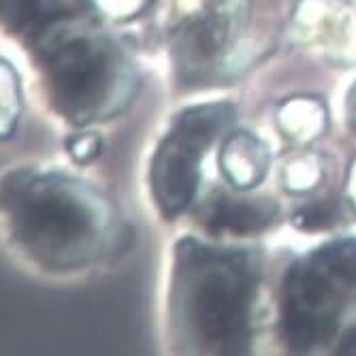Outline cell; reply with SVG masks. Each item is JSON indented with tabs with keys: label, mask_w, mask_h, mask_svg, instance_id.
Here are the masks:
<instances>
[{
	"label": "cell",
	"mask_w": 356,
	"mask_h": 356,
	"mask_svg": "<svg viewBox=\"0 0 356 356\" xmlns=\"http://www.w3.org/2000/svg\"><path fill=\"white\" fill-rule=\"evenodd\" d=\"M252 286V271L239 254L216 252L192 239L177 248V312L201 350L216 354L245 350Z\"/></svg>",
	"instance_id": "6da1fadb"
},
{
	"label": "cell",
	"mask_w": 356,
	"mask_h": 356,
	"mask_svg": "<svg viewBox=\"0 0 356 356\" xmlns=\"http://www.w3.org/2000/svg\"><path fill=\"white\" fill-rule=\"evenodd\" d=\"M356 303V241H335L295 263L284 280L282 329L288 346L307 352L333 337Z\"/></svg>",
	"instance_id": "7a4b0ae2"
},
{
	"label": "cell",
	"mask_w": 356,
	"mask_h": 356,
	"mask_svg": "<svg viewBox=\"0 0 356 356\" xmlns=\"http://www.w3.org/2000/svg\"><path fill=\"white\" fill-rule=\"evenodd\" d=\"M231 115L226 105L194 107L179 115L169 137L160 143L152 165V190L167 218H175L190 205L199 186L201 156Z\"/></svg>",
	"instance_id": "3957f363"
},
{
	"label": "cell",
	"mask_w": 356,
	"mask_h": 356,
	"mask_svg": "<svg viewBox=\"0 0 356 356\" xmlns=\"http://www.w3.org/2000/svg\"><path fill=\"white\" fill-rule=\"evenodd\" d=\"M17 226L32 252L43 258H67L90 235L92 222L73 194L51 184H39L24 188Z\"/></svg>",
	"instance_id": "277c9868"
},
{
	"label": "cell",
	"mask_w": 356,
	"mask_h": 356,
	"mask_svg": "<svg viewBox=\"0 0 356 356\" xmlns=\"http://www.w3.org/2000/svg\"><path fill=\"white\" fill-rule=\"evenodd\" d=\"M51 77L58 105L67 115L86 120L105 99L109 58L92 41H73L54 58Z\"/></svg>",
	"instance_id": "5b68a950"
},
{
	"label": "cell",
	"mask_w": 356,
	"mask_h": 356,
	"mask_svg": "<svg viewBox=\"0 0 356 356\" xmlns=\"http://www.w3.org/2000/svg\"><path fill=\"white\" fill-rule=\"evenodd\" d=\"M273 203L269 201H243L231 197H218L207 216V229L213 235L235 233L248 235L265 229L273 220Z\"/></svg>",
	"instance_id": "8992f818"
},
{
	"label": "cell",
	"mask_w": 356,
	"mask_h": 356,
	"mask_svg": "<svg viewBox=\"0 0 356 356\" xmlns=\"http://www.w3.org/2000/svg\"><path fill=\"white\" fill-rule=\"evenodd\" d=\"M222 167L235 186L250 188L265 175L267 169V152L252 137L239 135L233 137L224 147Z\"/></svg>",
	"instance_id": "52a82bcc"
},
{
	"label": "cell",
	"mask_w": 356,
	"mask_h": 356,
	"mask_svg": "<svg viewBox=\"0 0 356 356\" xmlns=\"http://www.w3.org/2000/svg\"><path fill=\"white\" fill-rule=\"evenodd\" d=\"M333 220V211L327 205H316V207H307L303 209V213L297 218L299 226H305V229H320V226H329Z\"/></svg>",
	"instance_id": "ba28073f"
},
{
	"label": "cell",
	"mask_w": 356,
	"mask_h": 356,
	"mask_svg": "<svg viewBox=\"0 0 356 356\" xmlns=\"http://www.w3.org/2000/svg\"><path fill=\"white\" fill-rule=\"evenodd\" d=\"M71 152H73V158L83 163V160H92L99 152V137L94 135H88V137H79L73 145H71Z\"/></svg>",
	"instance_id": "9c48e42d"
},
{
	"label": "cell",
	"mask_w": 356,
	"mask_h": 356,
	"mask_svg": "<svg viewBox=\"0 0 356 356\" xmlns=\"http://www.w3.org/2000/svg\"><path fill=\"white\" fill-rule=\"evenodd\" d=\"M337 354H348V356H356V325L350 327L343 337L339 339V348Z\"/></svg>",
	"instance_id": "30bf717a"
},
{
	"label": "cell",
	"mask_w": 356,
	"mask_h": 356,
	"mask_svg": "<svg viewBox=\"0 0 356 356\" xmlns=\"http://www.w3.org/2000/svg\"><path fill=\"white\" fill-rule=\"evenodd\" d=\"M352 120H354V126H356V103L352 105Z\"/></svg>",
	"instance_id": "8fae6325"
}]
</instances>
